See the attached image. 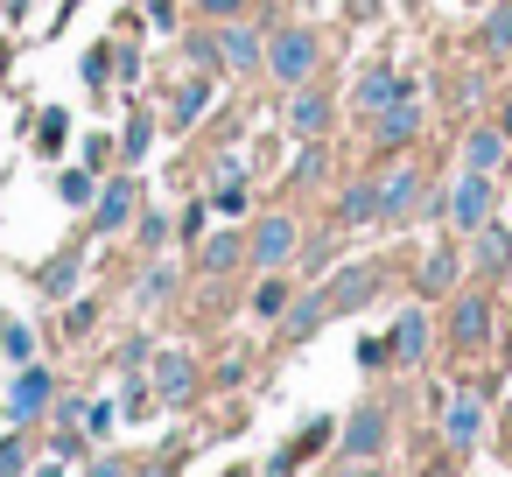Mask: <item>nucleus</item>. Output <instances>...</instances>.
Here are the masks:
<instances>
[{"instance_id":"de8ad7c7","label":"nucleus","mask_w":512,"mask_h":477,"mask_svg":"<svg viewBox=\"0 0 512 477\" xmlns=\"http://www.w3.org/2000/svg\"><path fill=\"white\" fill-rule=\"evenodd\" d=\"M134 477H169V470H162V463H155V470H134Z\"/></svg>"},{"instance_id":"cd10ccee","label":"nucleus","mask_w":512,"mask_h":477,"mask_svg":"<svg viewBox=\"0 0 512 477\" xmlns=\"http://www.w3.org/2000/svg\"><path fill=\"white\" fill-rule=\"evenodd\" d=\"M295 295H288V281L281 274H267L260 288H253V316H267V323H281V309H288Z\"/></svg>"},{"instance_id":"09e8293b","label":"nucleus","mask_w":512,"mask_h":477,"mask_svg":"<svg viewBox=\"0 0 512 477\" xmlns=\"http://www.w3.org/2000/svg\"><path fill=\"white\" fill-rule=\"evenodd\" d=\"M239 477H246V470H239Z\"/></svg>"},{"instance_id":"4be33fe9","label":"nucleus","mask_w":512,"mask_h":477,"mask_svg":"<svg viewBox=\"0 0 512 477\" xmlns=\"http://www.w3.org/2000/svg\"><path fill=\"white\" fill-rule=\"evenodd\" d=\"M92 197H99V169H64L57 176V204L64 211H92Z\"/></svg>"},{"instance_id":"a878e982","label":"nucleus","mask_w":512,"mask_h":477,"mask_svg":"<svg viewBox=\"0 0 512 477\" xmlns=\"http://www.w3.org/2000/svg\"><path fill=\"white\" fill-rule=\"evenodd\" d=\"M337 218H344V225H365V218H379V183H351V190L337 197Z\"/></svg>"},{"instance_id":"4c0bfd02","label":"nucleus","mask_w":512,"mask_h":477,"mask_svg":"<svg viewBox=\"0 0 512 477\" xmlns=\"http://www.w3.org/2000/svg\"><path fill=\"white\" fill-rule=\"evenodd\" d=\"M358 365H365V372L393 365V344H386V337H365V344H358Z\"/></svg>"},{"instance_id":"c756f323","label":"nucleus","mask_w":512,"mask_h":477,"mask_svg":"<svg viewBox=\"0 0 512 477\" xmlns=\"http://www.w3.org/2000/svg\"><path fill=\"white\" fill-rule=\"evenodd\" d=\"M0 358H8V365H29V358H36V330H29V323H0Z\"/></svg>"},{"instance_id":"72a5a7b5","label":"nucleus","mask_w":512,"mask_h":477,"mask_svg":"<svg viewBox=\"0 0 512 477\" xmlns=\"http://www.w3.org/2000/svg\"><path fill=\"white\" fill-rule=\"evenodd\" d=\"M484 50H491V57L512 50V8H491V15H484Z\"/></svg>"},{"instance_id":"412c9836","label":"nucleus","mask_w":512,"mask_h":477,"mask_svg":"<svg viewBox=\"0 0 512 477\" xmlns=\"http://www.w3.org/2000/svg\"><path fill=\"white\" fill-rule=\"evenodd\" d=\"M64 141H71V113H64V106L36 113V155H43V162H57V155H64Z\"/></svg>"},{"instance_id":"f257e3e1","label":"nucleus","mask_w":512,"mask_h":477,"mask_svg":"<svg viewBox=\"0 0 512 477\" xmlns=\"http://www.w3.org/2000/svg\"><path fill=\"white\" fill-rule=\"evenodd\" d=\"M260 71H267V78H281L288 92H295V85H309V78H316V36H309V29H295V22H288V29H274V36H267Z\"/></svg>"},{"instance_id":"e433bc0d","label":"nucleus","mask_w":512,"mask_h":477,"mask_svg":"<svg viewBox=\"0 0 512 477\" xmlns=\"http://www.w3.org/2000/svg\"><path fill=\"white\" fill-rule=\"evenodd\" d=\"M323 169H330L323 148H302V162H295V190H302V183H323Z\"/></svg>"},{"instance_id":"37998d69","label":"nucleus","mask_w":512,"mask_h":477,"mask_svg":"<svg viewBox=\"0 0 512 477\" xmlns=\"http://www.w3.org/2000/svg\"><path fill=\"white\" fill-rule=\"evenodd\" d=\"M36 477H71V463H64V456H50V463H43Z\"/></svg>"},{"instance_id":"6e6552de","label":"nucleus","mask_w":512,"mask_h":477,"mask_svg":"<svg viewBox=\"0 0 512 477\" xmlns=\"http://www.w3.org/2000/svg\"><path fill=\"white\" fill-rule=\"evenodd\" d=\"M449 337H456V351H484V344H491V302H484V295H456Z\"/></svg>"},{"instance_id":"2eb2a0df","label":"nucleus","mask_w":512,"mask_h":477,"mask_svg":"<svg viewBox=\"0 0 512 477\" xmlns=\"http://www.w3.org/2000/svg\"><path fill=\"white\" fill-rule=\"evenodd\" d=\"M204 113H211V78H183L169 99V127H197Z\"/></svg>"},{"instance_id":"c85d7f7f","label":"nucleus","mask_w":512,"mask_h":477,"mask_svg":"<svg viewBox=\"0 0 512 477\" xmlns=\"http://www.w3.org/2000/svg\"><path fill=\"white\" fill-rule=\"evenodd\" d=\"M78 428H85V442H106V435L120 428V407H113V400H85V414H78Z\"/></svg>"},{"instance_id":"dca6fc26","label":"nucleus","mask_w":512,"mask_h":477,"mask_svg":"<svg viewBox=\"0 0 512 477\" xmlns=\"http://www.w3.org/2000/svg\"><path fill=\"white\" fill-rule=\"evenodd\" d=\"M372 288H379V267H351V274H337V281L323 288V302H330V316H337V309H358Z\"/></svg>"},{"instance_id":"393cba45","label":"nucleus","mask_w":512,"mask_h":477,"mask_svg":"<svg viewBox=\"0 0 512 477\" xmlns=\"http://www.w3.org/2000/svg\"><path fill=\"white\" fill-rule=\"evenodd\" d=\"M498 162H505V134H498V127H491V134H470V141H463V169H484V176H491Z\"/></svg>"},{"instance_id":"a19ab883","label":"nucleus","mask_w":512,"mask_h":477,"mask_svg":"<svg viewBox=\"0 0 512 477\" xmlns=\"http://www.w3.org/2000/svg\"><path fill=\"white\" fill-rule=\"evenodd\" d=\"M85 477H134V470H127L120 456H92V470H85Z\"/></svg>"},{"instance_id":"5701e85b","label":"nucleus","mask_w":512,"mask_h":477,"mask_svg":"<svg viewBox=\"0 0 512 477\" xmlns=\"http://www.w3.org/2000/svg\"><path fill=\"white\" fill-rule=\"evenodd\" d=\"M239 260H246V239H239V232H218V239H204V253H197L204 274H232Z\"/></svg>"},{"instance_id":"1a4fd4ad","label":"nucleus","mask_w":512,"mask_h":477,"mask_svg":"<svg viewBox=\"0 0 512 477\" xmlns=\"http://www.w3.org/2000/svg\"><path fill=\"white\" fill-rule=\"evenodd\" d=\"M372 120H379L372 148H386V155H393V148H407V141L421 134V99L407 92V99H393V106H386V113H372Z\"/></svg>"},{"instance_id":"f704fd0d","label":"nucleus","mask_w":512,"mask_h":477,"mask_svg":"<svg viewBox=\"0 0 512 477\" xmlns=\"http://www.w3.org/2000/svg\"><path fill=\"white\" fill-rule=\"evenodd\" d=\"M134 232H141V253H162V239H169V218H162V211H141V225H134Z\"/></svg>"},{"instance_id":"7ed1b4c3","label":"nucleus","mask_w":512,"mask_h":477,"mask_svg":"<svg viewBox=\"0 0 512 477\" xmlns=\"http://www.w3.org/2000/svg\"><path fill=\"white\" fill-rule=\"evenodd\" d=\"M295 246H302L295 218H288V211H267V218L253 225V239H246V260H253L260 274H281V267L295 260Z\"/></svg>"},{"instance_id":"39448f33","label":"nucleus","mask_w":512,"mask_h":477,"mask_svg":"<svg viewBox=\"0 0 512 477\" xmlns=\"http://www.w3.org/2000/svg\"><path fill=\"white\" fill-rule=\"evenodd\" d=\"M50 400H57V379L29 358V365H15V386H8V421L15 428H29V421H43L50 414Z\"/></svg>"},{"instance_id":"20e7f679","label":"nucleus","mask_w":512,"mask_h":477,"mask_svg":"<svg viewBox=\"0 0 512 477\" xmlns=\"http://www.w3.org/2000/svg\"><path fill=\"white\" fill-rule=\"evenodd\" d=\"M148 393L162 407H190L197 393V358L190 351H148Z\"/></svg>"},{"instance_id":"9d476101","label":"nucleus","mask_w":512,"mask_h":477,"mask_svg":"<svg viewBox=\"0 0 512 477\" xmlns=\"http://www.w3.org/2000/svg\"><path fill=\"white\" fill-rule=\"evenodd\" d=\"M78 274H85V246H57V253H50V260L36 267V288H43L50 302H71Z\"/></svg>"},{"instance_id":"b1692460","label":"nucleus","mask_w":512,"mask_h":477,"mask_svg":"<svg viewBox=\"0 0 512 477\" xmlns=\"http://www.w3.org/2000/svg\"><path fill=\"white\" fill-rule=\"evenodd\" d=\"M148 141H155V120H148V113H134V120H127V134L113 141V155H120L127 169H141V155H148Z\"/></svg>"},{"instance_id":"bb28decb","label":"nucleus","mask_w":512,"mask_h":477,"mask_svg":"<svg viewBox=\"0 0 512 477\" xmlns=\"http://www.w3.org/2000/svg\"><path fill=\"white\" fill-rule=\"evenodd\" d=\"M386 344H393V358H421V344H428V323H421V309H407V316L393 323V337H386Z\"/></svg>"},{"instance_id":"9b49d317","label":"nucleus","mask_w":512,"mask_h":477,"mask_svg":"<svg viewBox=\"0 0 512 477\" xmlns=\"http://www.w3.org/2000/svg\"><path fill=\"white\" fill-rule=\"evenodd\" d=\"M414 204H421V169H414V162H400V169L379 183V218H407Z\"/></svg>"},{"instance_id":"473e14b6","label":"nucleus","mask_w":512,"mask_h":477,"mask_svg":"<svg viewBox=\"0 0 512 477\" xmlns=\"http://www.w3.org/2000/svg\"><path fill=\"white\" fill-rule=\"evenodd\" d=\"M22 470H29V435L8 428V435H0V477H22Z\"/></svg>"},{"instance_id":"a18cd8bd","label":"nucleus","mask_w":512,"mask_h":477,"mask_svg":"<svg viewBox=\"0 0 512 477\" xmlns=\"http://www.w3.org/2000/svg\"><path fill=\"white\" fill-rule=\"evenodd\" d=\"M498 134H512V99H505V113H498Z\"/></svg>"},{"instance_id":"ddd939ff","label":"nucleus","mask_w":512,"mask_h":477,"mask_svg":"<svg viewBox=\"0 0 512 477\" xmlns=\"http://www.w3.org/2000/svg\"><path fill=\"white\" fill-rule=\"evenodd\" d=\"M407 92H414V85H407L400 71H365V78H358V113H386V106L407 99Z\"/></svg>"},{"instance_id":"f8f14e48","label":"nucleus","mask_w":512,"mask_h":477,"mask_svg":"<svg viewBox=\"0 0 512 477\" xmlns=\"http://www.w3.org/2000/svg\"><path fill=\"white\" fill-rule=\"evenodd\" d=\"M379 442H386V414H379V407H358V414L344 421V456L365 463V456H379Z\"/></svg>"},{"instance_id":"58836bf2","label":"nucleus","mask_w":512,"mask_h":477,"mask_svg":"<svg viewBox=\"0 0 512 477\" xmlns=\"http://www.w3.org/2000/svg\"><path fill=\"white\" fill-rule=\"evenodd\" d=\"M106 162H113V134H92L85 141V169H106Z\"/></svg>"},{"instance_id":"6ab92c4d","label":"nucleus","mask_w":512,"mask_h":477,"mask_svg":"<svg viewBox=\"0 0 512 477\" xmlns=\"http://www.w3.org/2000/svg\"><path fill=\"white\" fill-rule=\"evenodd\" d=\"M477 435H484V400H477V393H456V400H449V442L470 449Z\"/></svg>"},{"instance_id":"7c9ffc66","label":"nucleus","mask_w":512,"mask_h":477,"mask_svg":"<svg viewBox=\"0 0 512 477\" xmlns=\"http://www.w3.org/2000/svg\"><path fill=\"white\" fill-rule=\"evenodd\" d=\"M113 57H120V43H92V50H85V85H92V92L113 85Z\"/></svg>"},{"instance_id":"2f4dec72","label":"nucleus","mask_w":512,"mask_h":477,"mask_svg":"<svg viewBox=\"0 0 512 477\" xmlns=\"http://www.w3.org/2000/svg\"><path fill=\"white\" fill-rule=\"evenodd\" d=\"M456 281V253L442 246V253H428V267H421V295H442Z\"/></svg>"},{"instance_id":"f03ea898","label":"nucleus","mask_w":512,"mask_h":477,"mask_svg":"<svg viewBox=\"0 0 512 477\" xmlns=\"http://www.w3.org/2000/svg\"><path fill=\"white\" fill-rule=\"evenodd\" d=\"M85 218H92V239H120V232L141 218V183H134V169H127V176H106Z\"/></svg>"},{"instance_id":"a211bd4d","label":"nucleus","mask_w":512,"mask_h":477,"mask_svg":"<svg viewBox=\"0 0 512 477\" xmlns=\"http://www.w3.org/2000/svg\"><path fill=\"white\" fill-rule=\"evenodd\" d=\"M176 288H183V274H176L169 260H155V267L134 281V302H141V309H162V302H176Z\"/></svg>"},{"instance_id":"423d86ee","label":"nucleus","mask_w":512,"mask_h":477,"mask_svg":"<svg viewBox=\"0 0 512 477\" xmlns=\"http://www.w3.org/2000/svg\"><path fill=\"white\" fill-rule=\"evenodd\" d=\"M484 218H491V176L484 169H463V183L449 190V225L456 232H477Z\"/></svg>"},{"instance_id":"0eeeda50","label":"nucleus","mask_w":512,"mask_h":477,"mask_svg":"<svg viewBox=\"0 0 512 477\" xmlns=\"http://www.w3.org/2000/svg\"><path fill=\"white\" fill-rule=\"evenodd\" d=\"M218 57H225V71H260V57H267V43H260V29H246L239 15H225V29H218Z\"/></svg>"},{"instance_id":"49530a36","label":"nucleus","mask_w":512,"mask_h":477,"mask_svg":"<svg viewBox=\"0 0 512 477\" xmlns=\"http://www.w3.org/2000/svg\"><path fill=\"white\" fill-rule=\"evenodd\" d=\"M358 15H379V0H358Z\"/></svg>"},{"instance_id":"4468645a","label":"nucleus","mask_w":512,"mask_h":477,"mask_svg":"<svg viewBox=\"0 0 512 477\" xmlns=\"http://www.w3.org/2000/svg\"><path fill=\"white\" fill-rule=\"evenodd\" d=\"M288 127H295L302 141H316V134L330 127V99H323V92H309V85H295V99H288Z\"/></svg>"},{"instance_id":"c9c22d12","label":"nucleus","mask_w":512,"mask_h":477,"mask_svg":"<svg viewBox=\"0 0 512 477\" xmlns=\"http://www.w3.org/2000/svg\"><path fill=\"white\" fill-rule=\"evenodd\" d=\"M92 323H99V302H78V295H71V309H64V330H71V337H85Z\"/></svg>"},{"instance_id":"aec40b11","label":"nucleus","mask_w":512,"mask_h":477,"mask_svg":"<svg viewBox=\"0 0 512 477\" xmlns=\"http://www.w3.org/2000/svg\"><path fill=\"white\" fill-rule=\"evenodd\" d=\"M470 260H477V267H484V274H498V267H505V260H512V239H505V232H498V225H491V218H484V225H477V232H470Z\"/></svg>"},{"instance_id":"c03bdc74","label":"nucleus","mask_w":512,"mask_h":477,"mask_svg":"<svg viewBox=\"0 0 512 477\" xmlns=\"http://www.w3.org/2000/svg\"><path fill=\"white\" fill-rule=\"evenodd\" d=\"M8 64H15V43H0V78H8Z\"/></svg>"},{"instance_id":"f3484780","label":"nucleus","mask_w":512,"mask_h":477,"mask_svg":"<svg viewBox=\"0 0 512 477\" xmlns=\"http://www.w3.org/2000/svg\"><path fill=\"white\" fill-rule=\"evenodd\" d=\"M323 316H330V302H323V288H316V295H295V302L281 309V330L302 344V337H316V330H323Z\"/></svg>"},{"instance_id":"ea45409f","label":"nucleus","mask_w":512,"mask_h":477,"mask_svg":"<svg viewBox=\"0 0 512 477\" xmlns=\"http://www.w3.org/2000/svg\"><path fill=\"white\" fill-rule=\"evenodd\" d=\"M211 204H218V211H225V218H239V211H246V190H239V183H225V190H218V197H211Z\"/></svg>"},{"instance_id":"79ce46f5","label":"nucleus","mask_w":512,"mask_h":477,"mask_svg":"<svg viewBox=\"0 0 512 477\" xmlns=\"http://www.w3.org/2000/svg\"><path fill=\"white\" fill-rule=\"evenodd\" d=\"M197 8H204V15H218V22H225V15H246V0H197Z\"/></svg>"}]
</instances>
